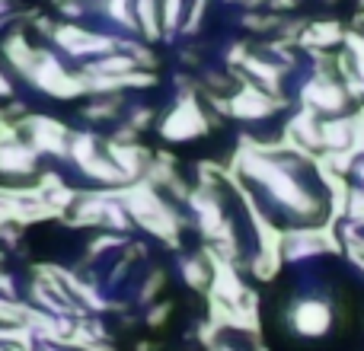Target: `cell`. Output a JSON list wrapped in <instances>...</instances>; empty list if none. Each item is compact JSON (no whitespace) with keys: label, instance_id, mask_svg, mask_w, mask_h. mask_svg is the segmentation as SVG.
<instances>
[{"label":"cell","instance_id":"cell-4","mask_svg":"<svg viewBox=\"0 0 364 351\" xmlns=\"http://www.w3.org/2000/svg\"><path fill=\"white\" fill-rule=\"evenodd\" d=\"M294 323H297V329H301V333L314 335V333H323V329H326L329 313H326V307H323V303L310 301V303H304V307H297Z\"/></svg>","mask_w":364,"mask_h":351},{"label":"cell","instance_id":"cell-8","mask_svg":"<svg viewBox=\"0 0 364 351\" xmlns=\"http://www.w3.org/2000/svg\"><path fill=\"white\" fill-rule=\"evenodd\" d=\"M186 278H188L192 284H201V281H205V269H201L198 262H188V265H186Z\"/></svg>","mask_w":364,"mask_h":351},{"label":"cell","instance_id":"cell-5","mask_svg":"<svg viewBox=\"0 0 364 351\" xmlns=\"http://www.w3.org/2000/svg\"><path fill=\"white\" fill-rule=\"evenodd\" d=\"M339 36H342V29L336 23H316L314 29H310L307 42L310 45H333V42H339Z\"/></svg>","mask_w":364,"mask_h":351},{"label":"cell","instance_id":"cell-2","mask_svg":"<svg viewBox=\"0 0 364 351\" xmlns=\"http://www.w3.org/2000/svg\"><path fill=\"white\" fill-rule=\"evenodd\" d=\"M230 109H233V115H240V119H262V115L272 109V102L265 99V93H259V90H243V93L233 96Z\"/></svg>","mask_w":364,"mask_h":351},{"label":"cell","instance_id":"cell-7","mask_svg":"<svg viewBox=\"0 0 364 351\" xmlns=\"http://www.w3.org/2000/svg\"><path fill=\"white\" fill-rule=\"evenodd\" d=\"M179 10H182V0H164V10H160V19H164L166 29L179 23Z\"/></svg>","mask_w":364,"mask_h":351},{"label":"cell","instance_id":"cell-6","mask_svg":"<svg viewBox=\"0 0 364 351\" xmlns=\"http://www.w3.org/2000/svg\"><path fill=\"white\" fill-rule=\"evenodd\" d=\"M109 16L119 19V23L134 26V16H138V13H132V0H109Z\"/></svg>","mask_w":364,"mask_h":351},{"label":"cell","instance_id":"cell-3","mask_svg":"<svg viewBox=\"0 0 364 351\" xmlns=\"http://www.w3.org/2000/svg\"><path fill=\"white\" fill-rule=\"evenodd\" d=\"M32 163H36V157L23 144H16V141L0 144V170L4 173H32Z\"/></svg>","mask_w":364,"mask_h":351},{"label":"cell","instance_id":"cell-10","mask_svg":"<svg viewBox=\"0 0 364 351\" xmlns=\"http://www.w3.org/2000/svg\"><path fill=\"white\" fill-rule=\"evenodd\" d=\"M220 351H230V348H220Z\"/></svg>","mask_w":364,"mask_h":351},{"label":"cell","instance_id":"cell-9","mask_svg":"<svg viewBox=\"0 0 364 351\" xmlns=\"http://www.w3.org/2000/svg\"><path fill=\"white\" fill-rule=\"evenodd\" d=\"M0 96H10V83H6L4 74H0Z\"/></svg>","mask_w":364,"mask_h":351},{"label":"cell","instance_id":"cell-1","mask_svg":"<svg viewBox=\"0 0 364 351\" xmlns=\"http://www.w3.org/2000/svg\"><path fill=\"white\" fill-rule=\"evenodd\" d=\"M198 131H205V119L201 112L192 106V102H182L179 109H173V115L164 122V134L170 141H186V138H195Z\"/></svg>","mask_w":364,"mask_h":351}]
</instances>
